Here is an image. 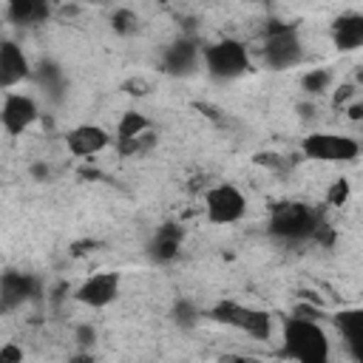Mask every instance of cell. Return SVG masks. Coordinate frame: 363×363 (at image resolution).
I'll list each match as a JSON object with an SVG mask.
<instances>
[{
	"instance_id": "cell-13",
	"label": "cell",
	"mask_w": 363,
	"mask_h": 363,
	"mask_svg": "<svg viewBox=\"0 0 363 363\" xmlns=\"http://www.w3.org/2000/svg\"><path fill=\"white\" fill-rule=\"evenodd\" d=\"M335 326L343 335V343L352 354V360L363 357V312L360 309H343L335 315Z\"/></svg>"
},
{
	"instance_id": "cell-7",
	"label": "cell",
	"mask_w": 363,
	"mask_h": 363,
	"mask_svg": "<svg viewBox=\"0 0 363 363\" xmlns=\"http://www.w3.org/2000/svg\"><path fill=\"white\" fill-rule=\"evenodd\" d=\"M204 213L213 224H235L247 213V199L235 184L221 182L204 193Z\"/></svg>"
},
{
	"instance_id": "cell-17",
	"label": "cell",
	"mask_w": 363,
	"mask_h": 363,
	"mask_svg": "<svg viewBox=\"0 0 363 363\" xmlns=\"http://www.w3.org/2000/svg\"><path fill=\"white\" fill-rule=\"evenodd\" d=\"M6 14L17 26H31V23H43L51 14V6L45 0H11Z\"/></svg>"
},
{
	"instance_id": "cell-10",
	"label": "cell",
	"mask_w": 363,
	"mask_h": 363,
	"mask_svg": "<svg viewBox=\"0 0 363 363\" xmlns=\"http://www.w3.org/2000/svg\"><path fill=\"white\" fill-rule=\"evenodd\" d=\"M31 65L14 40H0V88H14L28 79Z\"/></svg>"
},
{
	"instance_id": "cell-14",
	"label": "cell",
	"mask_w": 363,
	"mask_h": 363,
	"mask_svg": "<svg viewBox=\"0 0 363 363\" xmlns=\"http://www.w3.org/2000/svg\"><path fill=\"white\" fill-rule=\"evenodd\" d=\"M34 278L17 269H9L0 275V303L3 306H17L34 295Z\"/></svg>"
},
{
	"instance_id": "cell-18",
	"label": "cell",
	"mask_w": 363,
	"mask_h": 363,
	"mask_svg": "<svg viewBox=\"0 0 363 363\" xmlns=\"http://www.w3.org/2000/svg\"><path fill=\"white\" fill-rule=\"evenodd\" d=\"M150 133V119L139 111H125L116 122V142H133L139 136Z\"/></svg>"
},
{
	"instance_id": "cell-20",
	"label": "cell",
	"mask_w": 363,
	"mask_h": 363,
	"mask_svg": "<svg viewBox=\"0 0 363 363\" xmlns=\"http://www.w3.org/2000/svg\"><path fill=\"white\" fill-rule=\"evenodd\" d=\"M111 26H113L116 34L128 37V34H133V31L139 28V17H136V11H130V9H116V11L111 14Z\"/></svg>"
},
{
	"instance_id": "cell-22",
	"label": "cell",
	"mask_w": 363,
	"mask_h": 363,
	"mask_svg": "<svg viewBox=\"0 0 363 363\" xmlns=\"http://www.w3.org/2000/svg\"><path fill=\"white\" fill-rule=\"evenodd\" d=\"M0 363H23V349L17 343H3L0 346Z\"/></svg>"
},
{
	"instance_id": "cell-3",
	"label": "cell",
	"mask_w": 363,
	"mask_h": 363,
	"mask_svg": "<svg viewBox=\"0 0 363 363\" xmlns=\"http://www.w3.org/2000/svg\"><path fill=\"white\" fill-rule=\"evenodd\" d=\"M216 323L233 326L244 335H250L252 340H269L272 337V315L255 306H241L235 301H218L210 312H207Z\"/></svg>"
},
{
	"instance_id": "cell-6",
	"label": "cell",
	"mask_w": 363,
	"mask_h": 363,
	"mask_svg": "<svg viewBox=\"0 0 363 363\" xmlns=\"http://www.w3.org/2000/svg\"><path fill=\"white\" fill-rule=\"evenodd\" d=\"M301 150L306 159H315V162H354L360 156L357 139L340 136V133H309L303 136Z\"/></svg>"
},
{
	"instance_id": "cell-5",
	"label": "cell",
	"mask_w": 363,
	"mask_h": 363,
	"mask_svg": "<svg viewBox=\"0 0 363 363\" xmlns=\"http://www.w3.org/2000/svg\"><path fill=\"white\" fill-rule=\"evenodd\" d=\"M264 60L272 68H289L301 60V40L295 23H267L264 28Z\"/></svg>"
},
{
	"instance_id": "cell-27",
	"label": "cell",
	"mask_w": 363,
	"mask_h": 363,
	"mask_svg": "<svg viewBox=\"0 0 363 363\" xmlns=\"http://www.w3.org/2000/svg\"><path fill=\"white\" fill-rule=\"evenodd\" d=\"M68 363H94V357H91V352H77Z\"/></svg>"
},
{
	"instance_id": "cell-16",
	"label": "cell",
	"mask_w": 363,
	"mask_h": 363,
	"mask_svg": "<svg viewBox=\"0 0 363 363\" xmlns=\"http://www.w3.org/2000/svg\"><path fill=\"white\" fill-rule=\"evenodd\" d=\"M199 57H201V51H199V45L193 43V40H176L167 51H164V71H170V74H182V71H190L196 62H199Z\"/></svg>"
},
{
	"instance_id": "cell-24",
	"label": "cell",
	"mask_w": 363,
	"mask_h": 363,
	"mask_svg": "<svg viewBox=\"0 0 363 363\" xmlns=\"http://www.w3.org/2000/svg\"><path fill=\"white\" fill-rule=\"evenodd\" d=\"M94 337H96V332H94L88 323H85V326H77V343H79V346H91Z\"/></svg>"
},
{
	"instance_id": "cell-23",
	"label": "cell",
	"mask_w": 363,
	"mask_h": 363,
	"mask_svg": "<svg viewBox=\"0 0 363 363\" xmlns=\"http://www.w3.org/2000/svg\"><path fill=\"white\" fill-rule=\"evenodd\" d=\"M122 91H125V94H136V96H145V94L150 91V85H147L145 79H139V77H133V79H128V82L122 85Z\"/></svg>"
},
{
	"instance_id": "cell-12",
	"label": "cell",
	"mask_w": 363,
	"mask_h": 363,
	"mask_svg": "<svg viewBox=\"0 0 363 363\" xmlns=\"http://www.w3.org/2000/svg\"><path fill=\"white\" fill-rule=\"evenodd\" d=\"M332 40L337 51H357L363 45V14L346 11L332 23Z\"/></svg>"
},
{
	"instance_id": "cell-26",
	"label": "cell",
	"mask_w": 363,
	"mask_h": 363,
	"mask_svg": "<svg viewBox=\"0 0 363 363\" xmlns=\"http://www.w3.org/2000/svg\"><path fill=\"white\" fill-rule=\"evenodd\" d=\"M349 94H354V88H352V85H343V88H337V94H335V102L340 105V102H343Z\"/></svg>"
},
{
	"instance_id": "cell-21",
	"label": "cell",
	"mask_w": 363,
	"mask_h": 363,
	"mask_svg": "<svg viewBox=\"0 0 363 363\" xmlns=\"http://www.w3.org/2000/svg\"><path fill=\"white\" fill-rule=\"evenodd\" d=\"M349 193H352L349 182H346V179H335V182L329 184V190H326V204H329V207H340V204L349 201Z\"/></svg>"
},
{
	"instance_id": "cell-8",
	"label": "cell",
	"mask_w": 363,
	"mask_h": 363,
	"mask_svg": "<svg viewBox=\"0 0 363 363\" xmlns=\"http://www.w3.org/2000/svg\"><path fill=\"white\" fill-rule=\"evenodd\" d=\"M37 116H40L37 102H34L28 94H17V91L6 94L3 108H0V125H3V130H6L9 136L26 133V130L37 122Z\"/></svg>"
},
{
	"instance_id": "cell-4",
	"label": "cell",
	"mask_w": 363,
	"mask_h": 363,
	"mask_svg": "<svg viewBox=\"0 0 363 363\" xmlns=\"http://www.w3.org/2000/svg\"><path fill=\"white\" fill-rule=\"evenodd\" d=\"M204 68L213 79H235L250 71V54L238 40H218L201 51Z\"/></svg>"
},
{
	"instance_id": "cell-29",
	"label": "cell",
	"mask_w": 363,
	"mask_h": 363,
	"mask_svg": "<svg viewBox=\"0 0 363 363\" xmlns=\"http://www.w3.org/2000/svg\"><path fill=\"white\" fill-rule=\"evenodd\" d=\"M235 357H238V354H230V357H221L218 363H235Z\"/></svg>"
},
{
	"instance_id": "cell-11",
	"label": "cell",
	"mask_w": 363,
	"mask_h": 363,
	"mask_svg": "<svg viewBox=\"0 0 363 363\" xmlns=\"http://www.w3.org/2000/svg\"><path fill=\"white\" fill-rule=\"evenodd\" d=\"M65 142H68V150H71L74 156L88 159V156L102 153V150L111 145V136H108V130L99 128V125H77L74 130H68Z\"/></svg>"
},
{
	"instance_id": "cell-2",
	"label": "cell",
	"mask_w": 363,
	"mask_h": 363,
	"mask_svg": "<svg viewBox=\"0 0 363 363\" xmlns=\"http://www.w3.org/2000/svg\"><path fill=\"white\" fill-rule=\"evenodd\" d=\"M320 216L301 201H281L275 204L272 216H269V233L286 241H301V238H312L315 230L320 227Z\"/></svg>"
},
{
	"instance_id": "cell-1",
	"label": "cell",
	"mask_w": 363,
	"mask_h": 363,
	"mask_svg": "<svg viewBox=\"0 0 363 363\" xmlns=\"http://www.w3.org/2000/svg\"><path fill=\"white\" fill-rule=\"evenodd\" d=\"M281 352L284 357L295 363H329L332 346L326 332L318 326V320H303V318H286L284 320V337H281Z\"/></svg>"
},
{
	"instance_id": "cell-15",
	"label": "cell",
	"mask_w": 363,
	"mask_h": 363,
	"mask_svg": "<svg viewBox=\"0 0 363 363\" xmlns=\"http://www.w3.org/2000/svg\"><path fill=\"white\" fill-rule=\"evenodd\" d=\"M182 238H184V230H182L179 224H173V221L162 224V227L156 230L153 241H150V255H153L156 261H162V264L173 261V258L179 255V250H182Z\"/></svg>"
},
{
	"instance_id": "cell-9",
	"label": "cell",
	"mask_w": 363,
	"mask_h": 363,
	"mask_svg": "<svg viewBox=\"0 0 363 363\" xmlns=\"http://www.w3.org/2000/svg\"><path fill=\"white\" fill-rule=\"evenodd\" d=\"M119 295V272H94L91 278H85L79 286H77V292H74V298L79 301V303H85V306H91V309H102V306H108L113 298Z\"/></svg>"
},
{
	"instance_id": "cell-28",
	"label": "cell",
	"mask_w": 363,
	"mask_h": 363,
	"mask_svg": "<svg viewBox=\"0 0 363 363\" xmlns=\"http://www.w3.org/2000/svg\"><path fill=\"white\" fill-rule=\"evenodd\" d=\"M360 111H363V108H360V102H354V105L349 108V116H352V119H360V116H363Z\"/></svg>"
},
{
	"instance_id": "cell-19",
	"label": "cell",
	"mask_w": 363,
	"mask_h": 363,
	"mask_svg": "<svg viewBox=\"0 0 363 363\" xmlns=\"http://www.w3.org/2000/svg\"><path fill=\"white\" fill-rule=\"evenodd\" d=\"M329 82H332V71L329 68H312V71H306L303 77H301V88L306 91V94H323L326 88H329Z\"/></svg>"
},
{
	"instance_id": "cell-25",
	"label": "cell",
	"mask_w": 363,
	"mask_h": 363,
	"mask_svg": "<svg viewBox=\"0 0 363 363\" xmlns=\"http://www.w3.org/2000/svg\"><path fill=\"white\" fill-rule=\"evenodd\" d=\"M96 247V241H77L74 247H71V255H85V252H91Z\"/></svg>"
}]
</instances>
